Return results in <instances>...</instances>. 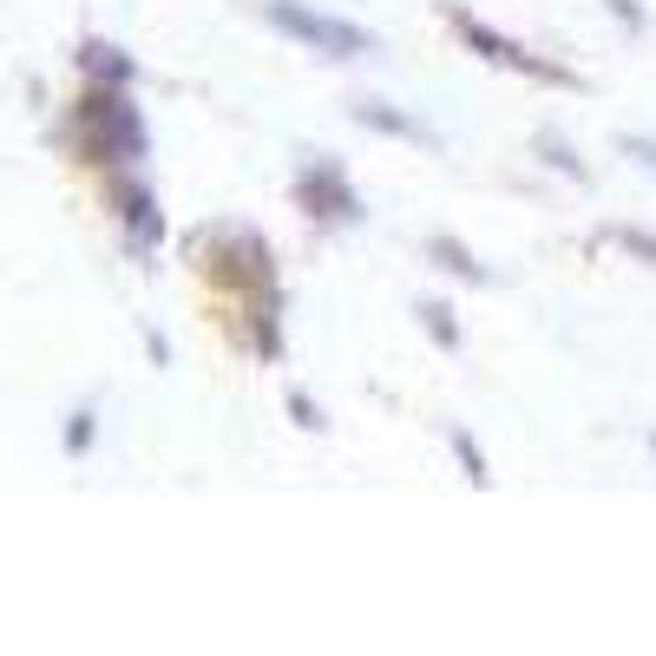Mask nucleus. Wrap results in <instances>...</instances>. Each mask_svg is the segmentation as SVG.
Here are the masks:
<instances>
[{"instance_id":"9b49d317","label":"nucleus","mask_w":656,"mask_h":656,"mask_svg":"<svg viewBox=\"0 0 656 656\" xmlns=\"http://www.w3.org/2000/svg\"><path fill=\"white\" fill-rule=\"evenodd\" d=\"M631 151H637V158H651V164H656V145H637V138H631Z\"/></svg>"},{"instance_id":"39448f33","label":"nucleus","mask_w":656,"mask_h":656,"mask_svg":"<svg viewBox=\"0 0 656 656\" xmlns=\"http://www.w3.org/2000/svg\"><path fill=\"white\" fill-rule=\"evenodd\" d=\"M118 217H125V230H131V243L138 250H151L158 243V210H151V191H138V184H118Z\"/></svg>"},{"instance_id":"423d86ee","label":"nucleus","mask_w":656,"mask_h":656,"mask_svg":"<svg viewBox=\"0 0 656 656\" xmlns=\"http://www.w3.org/2000/svg\"><path fill=\"white\" fill-rule=\"evenodd\" d=\"M355 118H361V125H381V131H401V138H427L414 118H401V112H388V105H355Z\"/></svg>"},{"instance_id":"f03ea898","label":"nucleus","mask_w":656,"mask_h":656,"mask_svg":"<svg viewBox=\"0 0 656 656\" xmlns=\"http://www.w3.org/2000/svg\"><path fill=\"white\" fill-rule=\"evenodd\" d=\"M269 20H276L283 33H296V39H309V46L335 53V59H355V53H368V46H375L361 26H348V20H329V13H309L302 0H269Z\"/></svg>"},{"instance_id":"6e6552de","label":"nucleus","mask_w":656,"mask_h":656,"mask_svg":"<svg viewBox=\"0 0 656 656\" xmlns=\"http://www.w3.org/2000/svg\"><path fill=\"white\" fill-rule=\"evenodd\" d=\"M434 256H447V269H460V276H473V283H486V269H480V263H473V256H467L460 243H447V237H440V243H434Z\"/></svg>"},{"instance_id":"f257e3e1","label":"nucleus","mask_w":656,"mask_h":656,"mask_svg":"<svg viewBox=\"0 0 656 656\" xmlns=\"http://www.w3.org/2000/svg\"><path fill=\"white\" fill-rule=\"evenodd\" d=\"M79 125H85V151L105 158V164H131L145 151V131H138V112L125 105V92H92L79 105Z\"/></svg>"},{"instance_id":"7ed1b4c3","label":"nucleus","mask_w":656,"mask_h":656,"mask_svg":"<svg viewBox=\"0 0 656 656\" xmlns=\"http://www.w3.org/2000/svg\"><path fill=\"white\" fill-rule=\"evenodd\" d=\"M302 204H309V217H335V223H355V217H361V197L342 184L335 164H309V171H302Z\"/></svg>"},{"instance_id":"20e7f679","label":"nucleus","mask_w":656,"mask_h":656,"mask_svg":"<svg viewBox=\"0 0 656 656\" xmlns=\"http://www.w3.org/2000/svg\"><path fill=\"white\" fill-rule=\"evenodd\" d=\"M460 33H467V39H473V46H480L486 59H499V66H519V72H539V79H565V72H552L545 59H532V53H519L513 39H499V33H486V26H480V20H467V13H460Z\"/></svg>"},{"instance_id":"9d476101","label":"nucleus","mask_w":656,"mask_h":656,"mask_svg":"<svg viewBox=\"0 0 656 656\" xmlns=\"http://www.w3.org/2000/svg\"><path fill=\"white\" fill-rule=\"evenodd\" d=\"M421 315H427V329H434V335H440V342H447V348H453V342H460V335H453V322H447V309H440V302H427V309H421Z\"/></svg>"},{"instance_id":"1a4fd4ad","label":"nucleus","mask_w":656,"mask_h":656,"mask_svg":"<svg viewBox=\"0 0 656 656\" xmlns=\"http://www.w3.org/2000/svg\"><path fill=\"white\" fill-rule=\"evenodd\" d=\"M453 453H460L467 480H473V486H486V467H480V453H473V440H467V434H453Z\"/></svg>"},{"instance_id":"f8f14e48","label":"nucleus","mask_w":656,"mask_h":656,"mask_svg":"<svg viewBox=\"0 0 656 656\" xmlns=\"http://www.w3.org/2000/svg\"><path fill=\"white\" fill-rule=\"evenodd\" d=\"M651 447H656V440H651Z\"/></svg>"},{"instance_id":"0eeeda50","label":"nucleus","mask_w":656,"mask_h":656,"mask_svg":"<svg viewBox=\"0 0 656 656\" xmlns=\"http://www.w3.org/2000/svg\"><path fill=\"white\" fill-rule=\"evenodd\" d=\"M85 72H99V79H118V85L131 79V66H125L112 46H85Z\"/></svg>"}]
</instances>
